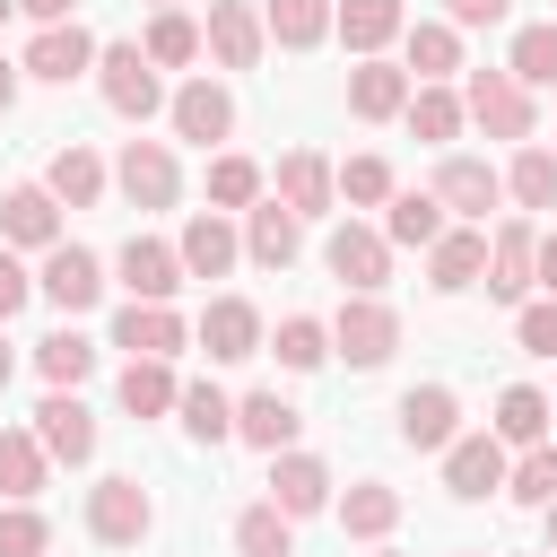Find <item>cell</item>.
<instances>
[{
	"mask_svg": "<svg viewBox=\"0 0 557 557\" xmlns=\"http://www.w3.org/2000/svg\"><path fill=\"white\" fill-rule=\"evenodd\" d=\"M165 122H174V139H191V148H218V139L235 131V96H226L218 78H183V87L165 96Z\"/></svg>",
	"mask_w": 557,
	"mask_h": 557,
	"instance_id": "obj_7",
	"label": "cell"
},
{
	"mask_svg": "<svg viewBox=\"0 0 557 557\" xmlns=\"http://www.w3.org/2000/svg\"><path fill=\"white\" fill-rule=\"evenodd\" d=\"M96 52H104V44H96L78 17H61V26H44V35L26 44V61H17V70H26V78H44V87H70L78 70H96Z\"/></svg>",
	"mask_w": 557,
	"mask_h": 557,
	"instance_id": "obj_13",
	"label": "cell"
},
{
	"mask_svg": "<svg viewBox=\"0 0 557 557\" xmlns=\"http://www.w3.org/2000/svg\"><path fill=\"white\" fill-rule=\"evenodd\" d=\"M9 9H17V0H0V26H9Z\"/></svg>",
	"mask_w": 557,
	"mask_h": 557,
	"instance_id": "obj_56",
	"label": "cell"
},
{
	"mask_svg": "<svg viewBox=\"0 0 557 557\" xmlns=\"http://www.w3.org/2000/svg\"><path fill=\"white\" fill-rule=\"evenodd\" d=\"M548 548H557V505H548Z\"/></svg>",
	"mask_w": 557,
	"mask_h": 557,
	"instance_id": "obj_55",
	"label": "cell"
},
{
	"mask_svg": "<svg viewBox=\"0 0 557 557\" xmlns=\"http://www.w3.org/2000/svg\"><path fill=\"white\" fill-rule=\"evenodd\" d=\"M113 392H122V409H131V418H165V409L183 400V383H174V357H131Z\"/></svg>",
	"mask_w": 557,
	"mask_h": 557,
	"instance_id": "obj_30",
	"label": "cell"
},
{
	"mask_svg": "<svg viewBox=\"0 0 557 557\" xmlns=\"http://www.w3.org/2000/svg\"><path fill=\"white\" fill-rule=\"evenodd\" d=\"M453 9V26H505L513 17V0H444Z\"/></svg>",
	"mask_w": 557,
	"mask_h": 557,
	"instance_id": "obj_50",
	"label": "cell"
},
{
	"mask_svg": "<svg viewBox=\"0 0 557 557\" xmlns=\"http://www.w3.org/2000/svg\"><path fill=\"white\" fill-rule=\"evenodd\" d=\"M505 191H513L522 209H557V148H531V139H522V157L505 165Z\"/></svg>",
	"mask_w": 557,
	"mask_h": 557,
	"instance_id": "obj_41",
	"label": "cell"
},
{
	"mask_svg": "<svg viewBox=\"0 0 557 557\" xmlns=\"http://www.w3.org/2000/svg\"><path fill=\"white\" fill-rule=\"evenodd\" d=\"M374 557H392V548H374Z\"/></svg>",
	"mask_w": 557,
	"mask_h": 557,
	"instance_id": "obj_59",
	"label": "cell"
},
{
	"mask_svg": "<svg viewBox=\"0 0 557 557\" xmlns=\"http://www.w3.org/2000/svg\"><path fill=\"white\" fill-rule=\"evenodd\" d=\"M200 44L218 52V70H261L270 26H261V9H244V0H209V35H200Z\"/></svg>",
	"mask_w": 557,
	"mask_h": 557,
	"instance_id": "obj_17",
	"label": "cell"
},
{
	"mask_svg": "<svg viewBox=\"0 0 557 557\" xmlns=\"http://www.w3.org/2000/svg\"><path fill=\"white\" fill-rule=\"evenodd\" d=\"M531 252H540V235H531L522 218H505L496 244H487V296H496V305H522V296L540 287V278H531Z\"/></svg>",
	"mask_w": 557,
	"mask_h": 557,
	"instance_id": "obj_23",
	"label": "cell"
},
{
	"mask_svg": "<svg viewBox=\"0 0 557 557\" xmlns=\"http://www.w3.org/2000/svg\"><path fill=\"white\" fill-rule=\"evenodd\" d=\"M435 200H444L461 226H487V209L505 200V174H496L487 157H461V148H453V157L435 165Z\"/></svg>",
	"mask_w": 557,
	"mask_h": 557,
	"instance_id": "obj_8",
	"label": "cell"
},
{
	"mask_svg": "<svg viewBox=\"0 0 557 557\" xmlns=\"http://www.w3.org/2000/svg\"><path fill=\"white\" fill-rule=\"evenodd\" d=\"M44 479H52V453H44V435H35V426H0V496L35 505V496H44Z\"/></svg>",
	"mask_w": 557,
	"mask_h": 557,
	"instance_id": "obj_29",
	"label": "cell"
},
{
	"mask_svg": "<svg viewBox=\"0 0 557 557\" xmlns=\"http://www.w3.org/2000/svg\"><path fill=\"white\" fill-rule=\"evenodd\" d=\"M461 122H470V104H461V96H453L444 78H426V87L409 96V131H418V139L453 148V139H461Z\"/></svg>",
	"mask_w": 557,
	"mask_h": 557,
	"instance_id": "obj_36",
	"label": "cell"
},
{
	"mask_svg": "<svg viewBox=\"0 0 557 557\" xmlns=\"http://www.w3.org/2000/svg\"><path fill=\"white\" fill-rule=\"evenodd\" d=\"M331 513H339V531H348V540H383V531L400 522V487H383V479H357V487H348Z\"/></svg>",
	"mask_w": 557,
	"mask_h": 557,
	"instance_id": "obj_32",
	"label": "cell"
},
{
	"mask_svg": "<svg viewBox=\"0 0 557 557\" xmlns=\"http://www.w3.org/2000/svg\"><path fill=\"white\" fill-rule=\"evenodd\" d=\"M331 348H339L348 366H392V348H400V313H392L383 296H348L339 322H331Z\"/></svg>",
	"mask_w": 557,
	"mask_h": 557,
	"instance_id": "obj_6",
	"label": "cell"
},
{
	"mask_svg": "<svg viewBox=\"0 0 557 557\" xmlns=\"http://www.w3.org/2000/svg\"><path fill=\"white\" fill-rule=\"evenodd\" d=\"M400 183H392V165L383 157H348L339 165V200H357V209H374V200H392Z\"/></svg>",
	"mask_w": 557,
	"mask_h": 557,
	"instance_id": "obj_47",
	"label": "cell"
},
{
	"mask_svg": "<svg viewBox=\"0 0 557 557\" xmlns=\"http://www.w3.org/2000/svg\"><path fill=\"white\" fill-rule=\"evenodd\" d=\"M174 252H183V270H191V278H226V270L244 261V235L226 226V209H191V218H183V235H174Z\"/></svg>",
	"mask_w": 557,
	"mask_h": 557,
	"instance_id": "obj_18",
	"label": "cell"
},
{
	"mask_svg": "<svg viewBox=\"0 0 557 557\" xmlns=\"http://www.w3.org/2000/svg\"><path fill=\"white\" fill-rule=\"evenodd\" d=\"M139 52H148L157 70H183V61H200L209 44H200V26H191L183 9H157V17H148V35H139Z\"/></svg>",
	"mask_w": 557,
	"mask_h": 557,
	"instance_id": "obj_39",
	"label": "cell"
},
{
	"mask_svg": "<svg viewBox=\"0 0 557 557\" xmlns=\"http://www.w3.org/2000/svg\"><path fill=\"white\" fill-rule=\"evenodd\" d=\"M383 235H392V252H426V244L444 235V200H435V191H392Z\"/></svg>",
	"mask_w": 557,
	"mask_h": 557,
	"instance_id": "obj_34",
	"label": "cell"
},
{
	"mask_svg": "<svg viewBox=\"0 0 557 557\" xmlns=\"http://www.w3.org/2000/svg\"><path fill=\"white\" fill-rule=\"evenodd\" d=\"M35 366H44V383H70V392H78V383L96 374V339H78V331L61 322L52 339H35Z\"/></svg>",
	"mask_w": 557,
	"mask_h": 557,
	"instance_id": "obj_40",
	"label": "cell"
},
{
	"mask_svg": "<svg viewBox=\"0 0 557 557\" xmlns=\"http://www.w3.org/2000/svg\"><path fill=\"white\" fill-rule=\"evenodd\" d=\"M148 531H157V505H148V487L131 470H113V479L87 487V540L96 548H139Z\"/></svg>",
	"mask_w": 557,
	"mask_h": 557,
	"instance_id": "obj_1",
	"label": "cell"
},
{
	"mask_svg": "<svg viewBox=\"0 0 557 557\" xmlns=\"http://www.w3.org/2000/svg\"><path fill=\"white\" fill-rule=\"evenodd\" d=\"M513 339H522L531 357H557V296H548V305H522V322H513Z\"/></svg>",
	"mask_w": 557,
	"mask_h": 557,
	"instance_id": "obj_48",
	"label": "cell"
},
{
	"mask_svg": "<svg viewBox=\"0 0 557 557\" xmlns=\"http://www.w3.org/2000/svg\"><path fill=\"white\" fill-rule=\"evenodd\" d=\"M183 339H191V331H183L174 305H139V296H131L122 322H113V348H131V357H183Z\"/></svg>",
	"mask_w": 557,
	"mask_h": 557,
	"instance_id": "obj_24",
	"label": "cell"
},
{
	"mask_svg": "<svg viewBox=\"0 0 557 557\" xmlns=\"http://www.w3.org/2000/svg\"><path fill=\"white\" fill-rule=\"evenodd\" d=\"M505 70H513L522 87H557V17L522 26V35H513V52H505Z\"/></svg>",
	"mask_w": 557,
	"mask_h": 557,
	"instance_id": "obj_43",
	"label": "cell"
},
{
	"mask_svg": "<svg viewBox=\"0 0 557 557\" xmlns=\"http://www.w3.org/2000/svg\"><path fill=\"white\" fill-rule=\"evenodd\" d=\"M270 348H278V366H287V374H313V366L331 357V331H322L313 313H287V322L270 331Z\"/></svg>",
	"mask_w": 557,
	"mask_h": 557,
	"instance_id": "obj_44",
	"label": "cell"
},
{
	"mask_svg": "<svg viewBox=\"0 0 557 557\" xmlns=\"http://www.w3.org/2000/svg\"><path fill=\"white\" fill-rule=\"evenodd\" d=\"M296 252H305V218H296L278 191L252 200V209H244V261H252V270H287Z\"/></svg>",
	"mask_w": 557,
	"mask_h": 557,
	"instance_id": "obj_14",
	"label": "cell"
},
{
	"mask_svg": "<svg viewBox=\"0 0 557 557\" xmlns=\"http://www.w3.org/2000/svg\"><path fill=\"white\" fill-rule=\"evenodd\" d=\"M44 548H52V522L9 496V505H0V557H44Z\"/></svg>",
	"mask_w": 557,
	"mask_h": 557,
	"instance_id": "obj_46",
	"label": "cell"
},
{
	"mask_svg": "<svg viewBox=\"0 0 557 557\" xmlns=\"http://www.w3.org/2000/svg\"><path fill=\"white\" fill-rule=\"evenodd\" d=\"M200 348H209V366H244V357L270 348V331H261V313L244 296H209L200 305Z\"/></svg>",
	"mask_w": 557,
	"mask_h": 557,
	"instance_id": "obj_11",
	"label": "cell"
},
{
	"mask_svg": "<svg viewBox=\"0 0 557 557\" xmlns=\"http://www.w3.org/2000/svg\"><path fill=\"white\" fill-rule=\"evenodd\" d=\"M505 496L548 513V505H557V444H522V461L505 470Z\"/></svg>",
	"mask_w": 557,
	"mask_h": 557,
	"instance_id": "obj_42",
	"label": "cell"
},
{
	"mask_svg": "<svg viewBox=\"0 0 557 557\" xmlns=\"http://www.w3.org/2000/svg\"><path fill=\"white\" fill-rule=\"evenodd\" d=\"M235 557H296V522L261 496V505H244L235 513Z\"/></svg>",
	"mask_w": 557,
	"mask_h": 557,
	"instance_id": "obj_38",
	"label": "cell"
},
{
	"mask_svg": "<svg viewBox=\"0 0 557 557\" xmlns=\"http://www.w3.org/2000/svg\"><path fill=\"white\" fill-rule=\"evenodd\" d=\"M9 104H17V70L0 61V113H9Z\"/></svg>",
	"mask_w": 557,
	"mask_h": 557,
	"instance_id": "obj_53",
	"label": "cell"
},
{
	"mask_svg": "<svg viewBox=\"0 0 557 557\" xmlns=\"http://www.w3.org/2000/svg\"><path fill=\"white\" fill-rule=\"evenodd\" d=\"M461 104H470V122H479L487 139H531V131H540V104H531V87H522L513 70H470Z\"/></svg>",
	"mask_w": 557,
	"mask_h": 557,
	"instance_id": "obj_3",
	"label": "cell"
},
{
	"mask_svg": "<svg viewBox=\"0 0 557 557\" xmlns=\"http://www.w3.org/2000/svg\"><path fill=\"white\" fill-rule=\"evenodd\" d=\"M174 418H183V435H191V444H226V435H235V400H226L209 374H200V383H183Z\"/></svg>",
	"mask_w": 557,
	"mask_h": 557,
	"instance_id": "obj_35",
	"label": "cell"
},
{
	"mask_svg": "<svg viewBox=\"0 0 557 557\" xmlns=\"http://www.w3.org/2000/svg\"><path fill=\"white\" fill-rule=\"evenodd\" d=\"M548 418H557V400H548V392H531V383H505L487 426H496L505 444H548Z\"/></svg>",
	"mask_w": 557,
	"mask_h": 557,
	"instance_id": "obj_31",
	"label": "cell"
},
{
	"mask_svg": "<svg viewBox=\"0 0 557 557\" xmlns=\"http://www.w3.org/2000/svg\"><path fill=\"white\" fill-rule=\"evenodd\" d=\"M270 505L287 513V522H305V513H322L331 505V461H313V453H270Z\"/></svg>",
	"mask_w": 557,
	"mask_h": 557,
	"instance_id": "obj_20",
	"label": "cell"
},
{
	"mask_svg": "<svg viewBox=\"0 0 557 557\" xmlns=\"http://www.w3.org/2000/svg\"><path fill=\"white\" fill-rule=\"evenodd\" d=\"M400 444L409 453H444L453 435H461V400H453V383H418V392H400Z\"/></svg>",
	"mask_w": 557,
	"mask_h": 557,
	"instance_id": "obj_15",
	"label": "cell"
},
{
	"mask_svg": "<svg viewBox=\"0 0 557 557\" xmlns=\"http://www.w3.org/2000/svg\"><path fill=\"white\" fill-rule=\"evenodd\" d=\"M505 470H513V461H505V435H496V426H487V435H453V444H444V487H453L461 505L496 496V487H505Z\"/></svg>",
	"mask_w": 557,
	"mask_h": 557,
	"instance_id": "obj_12",
	"label": "cell"
},
{
	"mask_svg": "<svg viewBox=\"0 0 557 557\" xmlns=\"http://www.w3.org/2000/svg\"><path fill=\"white\" fill-rule=\"evenodd\" d=\"M35 296H44V305H61V313H87V305L104 296V261H96L87 244H52V252H44V270H35Z\"/></svg>",
	"mask_w": 557,
	"mask_h": 557,
	"instance_id": "obj_10",
	"label": "cell"
},
{
	"mask_svg": "<svg viewBox=\"0 0 557 557\" xmlns=\"http://www.w3.org/2000/svg\"><path fill=\"white\" fill-rule=\"evenodd\" d=\"M461 70V26L453 17H418L409 26V78L426 87V78H453Z\"/></svg>",
	"mask_w": 557,
	"mask_h": 557,
	"instance_id": "obj_33",
	"label": "cell"
},
{
	"mask_svg": "<svg viewBox=\"0 0 557 557\" xmlns=\"http://www.w3.org/2000/svg\"><path fill=\"white\" fill-rule=\"evenodd\" d=\"M113 183H122L131 209H174V200H183V165H174L165 139H131V148L113 157Z\"/></svg>",
	"mask_w": 557,
	"mask_h": 557,
	"instance_id": "obj_5",
	"label": "cell"
},
{
	"mask_svg": "<svg viewBox=\"0 0 557 557\" xmlns=\"http://www.w3.org/2000/svg\"><path fill=\"white\" fill-rule=\"evenodd\" d=\"M26 296H35V278H26V261H17L9 244H0V322H9V313H26Z\"/></svg>",
	"mask_w": 557,
	"mask_h": 557,
	"instance_id": "obj_49",
	"label": "cell"
},
{
	"mask_svg": "<svg viewBox=\"0 0 557 557\" xmlns=\"http://www.w3.org/2000/svg\"><path fill=\"white\" fill-rule=\"evenodd\" d=\"M104 183H113V174H104V157H96L87 139H61V148H52V165H44V191H52L61 209H96V200H104Z\"/></svg>",
	"mask_w": 557,
	"mask_h": 557,
	"instance_id": "obj_21",
	"label": "cell"
},
{
	"mask_svg": "<svg viewBox=\"0 0 557 557\" xmlns=\"http://www.w3.org/2000/svg\"><path fill=\"white\" fill-rule=\"evenodd\" d=\"M261 200V165L252 157H209V209H252Z\"/></svg>",
	"mask_w": 557,
	"mask_h": 557,
	"instance_id": "obj_45",
	"label": "cell"
},
{
	"mask_svg": "<svg viewBox=\"0 0 557 557\" xmlns=\"http://www.w3.org/2000/svg\"><path fill=\"white\" fill-rule=\"evenodd\" d=\"M331 35L374 61L392 35H409V9H400V0H339V9H331Z\"/></svg>",
	"mask_w": 557,
	"mask_h": 557,
	"instance_id": "obj_26",
	"label": "cell"
},
{
	"mask_svg": "<svg viewBox=\"0 0 557 557\" xmlns=\"http://www.w3.org/2000/svg\"><path fill=\"white\" fill-rule=\"evenodd\" d=\"M35 435H44V453H52V461H70V470H78V461H96V418H87V400H78L70 383H52V392H44Z\"/></svg>",
	"mask_w": 557,
	"mask_h": 557,
	"instance_id": "obj_16",
	"label": "cell"
},
{
	"mask_svg": "<svg viewBox=\"0 0 557 557\" xmlns=\"http://www.w3.org/2000/svg\"><path fill=\"white\" fill-rule=\"evenodd\" d=\"M0 244H26V252H52V244H61V200H52L44 183H17V191L0 200Z\"/></svg>",
	"mask_w": 557,
	"mask_h": 557,
	"instance_id": "obj_22",
	"label": "cell"
},
{
	"mask_svg": "<svg viewBox=\"0 0 557 557\" xmlns=\"http://www.w3.org/2000/svg\"><path fill=\"white\" fill-rule=\"evenodd\" d=\"M322 270H331L348 296H383V278H392V235H374V226L339 218V226L322 235Z\"/></svg>",
	"mask_w": 557,
	"mask_h": 557,
	"instance_id": "obj_4",
	"label": "cell"
},
{
	"mask_svg": "<svg viewBox=\"0 0 557 557\" xmlns=\"http://www.w3.org/2000/svg\"><path fill=\"white\" fill-rule=\"evenodd\" d=\"M531 278H540V287H548V296H557V226H548V235H540V252H531Z\"/></svg>",
	"mask_w": 557,
	"mask_h": 557,
	"instance_id": "obj_51",
	"label": "cell"
},
{
	"mask_svg": "<svg viewBox=\"0 0 557 557\" xmlns=\"http://www.w3.org/2000/svg\"><path fill=\"white\" fill-rule=\"evenodd\" d=\"M487 278V226H444L435 244H426V287L435 296H461V287H479Z\"/></svg>",
	"mask_w": 557,
	"mask_h": 557,
	"instance_id": "obj_19",
	"label": "cell"
},
{
	"mask_svg": "<svg viewBox=\"0 0 557 557\" xmlns=\"http://www.w3.org/2000/svg\"><path fill=\"white\" fill-rule=\"evenodd\" d=\"M453 557H487V548H453Z\"/></svg>",
	"mask_w": 557,
	"mask_h": 557,
	"instance_id": "obj_57",
	"label": "cell"
},
{
	"mask_svg": "<svg viewBox=\"0 0 557 557\" xmlns=\"http://www.w3.org/2000/svg\"><path fill=\"white\" fill-rule=\"evenodd\" d=\"M409 70H392V61H357L348 70V113L357 122H392V113H409Z\"/></svg>",
	"mask_w": 557,
	"mask_h": 557,
	"instance_id": "obj_27",
	"label": "cell"
},
{
	"mask_svg": "<svg viewBox=\"0 0 557 557\" xmlns=\"http://www.w3.org/2000/svg\"><path fill=\"white\" fill-rule=\"evenodd\" d=\"M278 200H287L296 218H331V200H339V174H331L313 148H287V157H278Z\"/></svg>",
	"mask_w": 557,
	"mask_h": 557,
	"instance_id": "obj_28",
	"label": "cell"
},
{
	"mask_svg": "<svg viewBox=\"0 0 557 557\" xmlns=\"http://www.w3.org/2000/svg\"><path fill=\"white\" fill-rule=\"evenodd\" d=\"M157 9H183V0H157Z\"/></svg>",
	"mask_w": 557,
	"mask_h": 557,
	"instance_id": "obj_58",
	"label": "cell"
},
{
	"mask_svg": "<svg viewBox=\"0 0 557 557\" xmlns=\"http://www.w3.org/2000/svg\"><path fill=\"white\" fill-rule=\"evenodd\" d=\"M17 9H26V17H35V26H61V17H70V9H78V0H17Z\"/></svg>",
	"mask_w": 557,
	"mask_h": 557,
	"instance_id": "obj_52",
	"label": "cell"
},
{
	"mask_svg": "<svg viewBox=\"0 0 557 557\" xmlns=\"http://www.w3.org/2000/svg\"><path fill=\"white\" fill-rule=\"evenodd\" d=\"M296 426H305V409H296L287 392H244V400H235V435H244L252 453H287Z\"/></svg>",
	"mask_w": 557,
	"mask_h": 557,
	"instance_id": "obj_25",
	"label": "cell"
},
{
	"mask_svg": "<svg viewBox=\"0 0 557 557\" xmlns=\"http://www.w3.org/2000/svg\"><path fill=\"white\" fill-rule=\"evenodd\" d=\"M261 26H270V44L313 52V44L331 35V0H270V9H261Z\"/></svg>",
	"mask_w": 557,
	"mask_h": 557,
	"instance_id": "obj_37",
	"label": "cell"
},
{
	"mask_svg": "<svg viewBox=\"0 0 557 557\" xmlns=\"http://www.w3.org/2000/svg\"><path fill=\"white\" fill-rule=\"evenodd\" d=\"M9 374H17V357H9V339H0V392H9Z\"/></svg>",
	"mask_w": 557,
	"mask_h": 557,
	"instance_id": "obj_54",
	"label": "cell"
},
{
	"mask_svg": "<svg viewBox=\"0 0 557 557\" xmlns=\"http://www.w3.org/2000/svg\"><path fill=\"white\" fill-rule=\"evenodd\" d=\"M96 87H104V104H113L122 122L165 113V78H157V61H148L139 44H104V52H96Z\"/></svg>",
	"mask_w": 557,
	"mask_h": 557,
	"instance_id": "obj_2",
	"label": "cell"
},
{
	"mask_svg": "<svg viewBox=\"0 0 557 557\" xmlns=\"http://www.w3.org/2000/svg\"><path fill=\"white\" fill-rule=\"evenodd\" d=\"M540 557H557V548H540Z\"/></svg>",
	"mask_w": 557,
	"mask_h": 557,
	"instance_id": "obj_60",
	"label": "cell"
},
{
	"mask_svg": "<svg viewBox=\"0 0 557 557\" xmlns=\"http://www.w3.org/2000/svg\"><path fill=\"white\" fill-rule=\"evenodd\" d=\"M113 278H122L139 305H174V287H183L191 270H183V252H174V244H157V235H131V244L113 252Z\"/></svg>",
	"mask_w": 557,
	"mask_h": 557,
	"instance_id": "obj_9",
	"label": "cell"
}]
</instances>
